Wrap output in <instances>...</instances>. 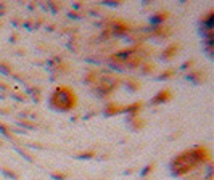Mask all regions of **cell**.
<instances>
[{
    "label": "cell",
    "instance_id": "1",
    "mask_svg": "<svg viewBox=\"0 0 214 180\" xmlns=\"http://www.w3.org/2000/svg\"><path fill=\"white\" fill-rule=\"evenodd\" d=\"M211 161V151L205 145H195L182 151L171 161V172L174 177H184L196 171V167Z\"/></svg>",
    "mask_w": 214,
    "mask_h": 180
},
{
    "label": "cell",
    "instance_id": "2",
    "mask_svg": "<svg viewBox=\"0 0 214 180\" xmlns=\"http://www.w3.org/2000/svg\"><path fill=\"white\" fill-rule=\"evenodd\" d=\"M48 103L53 109L60 111V112H68L71 109L76 108L77 105V97L74 93V90L68 85H60L56 87L52 95L48 98Z\"/></svg>",
    "mask_w": 214,
    "mask_h": 180
},
{
    "label": "cell",
    "instance_id": "3",
    "mask_svg": "<svg viewBox=\"0 0 214 180\" xmlns=\"http://www.w3.org/2000/svg\"><path fill=\"white\" fill-rule=\"evenodd\" d=\"M119 77L116 76H103V77H98L97 84L93 85V92L95 95H98L100 98H108L110 95L114 93V90L119 87Z\"/></svg>",
    "mask_w": 214,
    "mask_h": 180
},
{
    "label": "cell",
    "instance_id": "4",
    "mask_svg": "<svg viewBox=\"0 0 214 180\" xmlns=\"http://www.w3.org/2000/svg\"><path fill=\"white\" fill-rule=\"evenodd\" d=\"M169 100H172V93H171V90H161V92H158L153 98L150 100V105H163V103H166V101Z\"/></svg>",
    "mask_w": 214,
    "mask_h": 180
},
{
    "label": "cell",
    "instance_id": "5",
    "mask_svg": "<svg viewBox=\"0 0 214 180\" xmlns=\"http://www.w3.org/2000/svg\"><path fill=\"white\" fill-rule=\"evenodd\" d=\"M108 31L111 34H114V36H124V34H127L129 31H131V27H129L126 22H122V21H114L110 26Z\"/></svg>",
    "mask_w": 214,
    "mask_h": 180
},
{
    "label": "cell",
    "instance_id": "6",
    "mask_svg": "<svg viewBox=\"0 0 214 180\" xmlns=\"http://www.w3.org/2000/svg\"><path fill=\"white\" fill-rule=\"evenodd\" d=\"M119 112H126V106H121V105H116V103H108L103 109V114L106 117L116 116V114H119Z\"/></svg>",
    "mask_w": 214,
    "mask_h": 180
},
{
    "label": "cell",
    "instance_id": "7",
    "mask_svg": "<svg viewBox=\"0 0 214 180\" xmlns=\"http://www.w3.org/2000/svg\"><path fill=\"white\" fill-rule=\"evenodd\" d=\"M179 48H180V45H179L177 42L171 43V45H169V47L164 50V52H163V55H161V60H163V61H169V60H172L174 56L177 55Z\"/></svg>",
    "mask_w": 214,
    "mask_h": 180
},
{
    "label": "cell",
    "instance_id": "8",
    "mask_svg": "<svg viewBox=\"0 0 214 180\" xmlns=\"http://www.w3.org/2000/svg\"><path fill=\"white\" fill-rule=\"evenodd\" d=\"M167 18H169L167 11H158V13H155V16H151V18H150V22H153L155 26H161V22L166 21Z\"/></svg>",
    "mask_w": 214,
    "mask_h": 180
},
{
    "label": "cell",
    "instance_id": "9",
    "mask_svg": "<svg viewBox=\"0 0 214 180\" xmlns=\"http://www.w3.org/2000/svg\"><path fill=\"white\" fill-rule=\"evenodd\" d=\"M205 77H206V74H205V72H201V71H191V72H188V74H187L188 81H193L195 84L205 82Z\"/></svg>",
    "mask_w": 214,
    "mask_h": 180
},
{
    "label": "cell",
    "instance_id": "10",
    "mask_svg": "<svg viewBox=\"0 0 214 180\" xmlns=\"http://www.w3.org/2000/svg\"><path fill=\"white\" fill-rule=\"evenodd\" d=\"M124 85L131 90V92H135V90L140 87V82L137 81V79H134V77H129V79H126V81H124Z\"/></svg>",
    "mask_w": 214,
    "mask_h": 180
},
{
    "label": "cell",
    "instance_id": "11",
    "mask_svg": "<svg viewBox=\"0 0 214 180\" xmlns=\"http://www.w3.org/2000/svg\"><path fill=\"white\" fill-rule=\"evenodd\" d=\"M98 77H100L98 71H90L89 74L86 76V84H97Z\"/></svg>",
    "mask_w": 214,
    "mask_h": 180
},
{
    "label": "cell",
    "instance_id": "12",
    "mask_svg": "<svg viewBox=\"0 0 214 180\" xmlns=\"http://www.w3.org/2000/svg\"><path fill=\"white\" fill-rule=\"evenodd\" d=\"M0 132H2L5 137H8L10 140H15V133L11 132V130H10V127H8V126H5L3 122H0Z\"/></svg>",
    "mask_w": 214,
    "mask_h": 180
},
{
    "label": "cell",
    "instance_id": "13",
    "mask_svg": "<svg viewBox=\"0 0 214 180\" xmlns=\"http://www.w3.org/2000/svg\"><path fill=\"white\" fill-rule=\"evenodd\" d=\"M174 74H176V69H166V71H163L161 74L158 76V81H166V79L172 77Z\"/></svg>",
    "mask_w": 214,
    "mask_h": 180
},
{
    "label": "cell",
    "instance_id": "14",
    "mask_svg": "<svg viewBox=\"0 0 214 180\" xmlns=\"http://www.w3.org/2000/svg\"><path fill=\"white\" fill-rule=\"evenodd\" d=\"M153 71H155V66L151 64V63H145L143 68H142V72H143V74H151Z\"/></svg>",
    "mask_w": 214,
    "mask_h": 180
},
{
    "label": "cell",
    "instance_id": "15",
    "mask_svg": "<svg viewBox=\"0 0 214 180\" xmlns=\"http://www.w3.org/2000/svg\"><path fill=\"white\" fill-rule=\"evenodd\" d=\"M95 156V151H84V153H81L77 158H81V159H90V158Z\"/></svg>",
    "mask_w": 214,
    "mask_h": 180
},
{
    "label": "cell",
    "instance_id": "16",
    "mask_svg": "<svg viewBox=\"0 0 214 180\" xmlns=\"http://www.w3.org/2000/svg\"><path fill=\"white\" fill-rule=\"evenodd\" d=\"M66 174H61V172H52V178L53 180H66Z\"/></svg>",
    "mask_w": 214,
    "mask_h": 180
},
{
    "label": "cell",
    "instance_id": "17",
    "mask_svg": "<svg viewBox=\"0 0 214 180\" xmlns=\"http://www.w3.org/2000/svg\"><path fill=\"white\" fill-rule=\"evenodd\" d=\"M153 166H155V164H148V166H146L142 172H140V175H142V177H146L148 174H151V171H153Z\"/></svg>",
    "mask_w": 214,
    "mask_h": 180
},
{
    "label": "cell",
    "instance_id": "18",
    "mask_svg": "<svg viewBox=\"0 0 214 180\" xmlns=\"http://www.w3.org/2000/svg\"><path fill=\"white\" fill-rule=\"evenodd\" d=\"M3 174H5L7 177H10V178H13V180H16V178H18V175H16L15 172H11L10 169H3Z\"/></svg>",
    "mask_w": 214,
    "mask_h": 180
},
{
    "label": "cell",
    "instance_id": "19",
    "mask_svg": "<svg viewBox=\"0 0 214 180\" xmlns=\"http://www.w3.org/2000/svg\"><path fill=\"white\" fill-rule=\"evenodd\" d=\"M19 126H24L27 129H36V124H34V122H27V121H19Z\"/></svg>",
    "mask_w": 214,
    "mask_h": 180
},
{
    "label": "cell",
    "instance_id": "20",
    "mask_svg": "<svg viewBox=\"0 0 214 180\" xmlns=\"http://www.w3.org/2000/svg\"><path fill=\"white\" fill-rule=\"evenodd\" d=\"M7 64H3V63H0V71L3 72V74H11V69L10 68H5Z\"/></svg>",
    "mask_w": 214,
    "mask_h": 180
},
{
    "label": "cell",
    "instance_id": "21",
    "mask_svg": "<svg viewBox=\"0 0 214 180\" xmlns=\"http://www.w3.org/2000/svg\"><path fill=\"white\" fill-rule=\"evenodd\" d=\"M195 63V60H188V61H185V63L182 64V69H188V68H191V64Z\"/></svg>",
    "mask_w": 214,
    "mask_h": 180
},
{
    "label": "cell",
    "instance_id": "22",
    "mask_svg": "<svg viewBox=\"0 0 214 180\" xmlns=\"http://www.w3.org/2000/svg\"><path fill=\"white\" fill-rule=\"evenodd\" d=\"M69 18H81V13H76V11H71Z\"/></svg>",
    "mask_w": 214,
    "mask_h": 180
},
{
    "label": "cell",
    "instance_id": "23",
    "mask_svg": "<svg viewBox=\"0 0 214 180\" xmlns=\"http://www.w3.org/2000/svg\"><path fill=\"white\" fill-rule=\"evenodd\" d=\"M206 180H212V177H208V178H206Z\"/></svg>",
    "mask_w": 214,
    "mask_h": 180
},
{
    "label": "cell",
    "instance_id": "24",
    "mask_svg": "<svg viewBox=\"0 0 214 180\" xmlns=\"http://www.w3.org/2000/svg\"><path fill=\"white\" fill-rule=\"evenodd\" d=\"M0 145H2V142H0Z\"/></svg>",
    "mask_w": 214,
    "mask_h": 180
}]
</instances>
